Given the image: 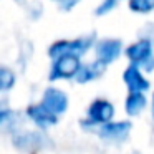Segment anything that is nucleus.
I'll list each match as a JSON object with an SVG mask.
<instances>
[{
	"mask_svg": "<svg viewBox=\"0 0 154 154\" xmlns=\"http://www.w3.org/2000/svg\"><path fill=\"white\" fill-rule=\"evenodd\" d=\"M81 68L80 58L75 53H65L61 57L57 58L53 68H51L50 73V80H58V78H73L78 75Z\"/></svg>",
	"mask_w": 154,
	"mask_h": 154,
	"instance_id": "1",
	"label": "nucleus"
},
{
	"mask_svg": "<svg viewBox=\"0 0 154 154\" xmlns=\"http://www.w3.org/2000/svg\"><path fill=\"white\" fill-rule=\"evenodd\" d=\"M45 108L53 111L55 114H61L66 111L68 108V96L63 91L57 90V88H48L43 93V101H42Z\"/></svg>",
	"mask_w": 154,
	"mask_h": 154,
	"instance_id": "2",
	"label": "nucleus"
},
{
	"mask_svg": "<svg viewBox=\"0 0 154 154\" xmlns=\"http://www.w3.org/2000/svg\"><path fill=\"white\" fill-rule=\"evenodd\" d=\"M88 116L93 123H109L114 116V108L106 100H96L91 103L90 109H88Z\"/></svg>",
	"mask_w": 154,
	"mask_h": 154,
	"instance_id": "3",
	"label": "nucleus"
},
{
	"mask_svg": "<svg viewBox=\"0 0 154 154\" xmlns=\"http://www.w3.org/2000/svg\"><path fill=\"white\" fill-rule=\"evenodd\" d=\"M151 53H152V48H151L149 40H141L126 48V57L136 65L147 63L151 60Z\"/></svg>",
	"mask_w": 154,
	"mask_h": 154,
	"instance_id": "4",
	"label": "nucleus"
},
{
	"mask_svg": "<svg viewBox=\"0 0 154 154\" xmlns=\"http://www.w3.org/2000/svg\"><path fill=\"white\" fill-rule=\"evenodd\" d=\"M121 53V42L119 40H103L96 45V57L103 63H111L114 61Z\"/></svg>",
	"mask_w": 154,
	"mask_h": 154,
	"instance_id": "5",
	"label": "nucleus"
},
{
	"mask_svg": "<svg viewBox=\"0 0 154 154\" xmlns=\"http://www.w3.org/2000/svg\"><path fill=\"white\" fill-rule=\"evenodd\" d=\"M123 80L126 83V86L129 88V91H146L149 88V81L141 75V71H139L136 63H133L124 71Z\"/></svg>",
	"mask_w": 154,
	"mask_h": 154,
	"instance_id": "6",
	"label": "nucleus"
},
{
	"mask_svg": "<svg viewBox=\"0 0 154 154\" xmlns=\"http://www.w3.org/2000/svg\"><path fill=\"white\" fill-rule=\"evenodd\" d=\"M27 114L40 128H48V126H53V124L57 123V114H55L53 111H50L48 108H45L43 104H33V106H28Z\"/></svg>",
	"mask_w": 154,
	"mask_h": 154,
	"instance_id": "7",
	"label": "nucleus"
},
{
	"mask_svg": "<svg viewBox=\"0 0 154 154\" xmlns=\"http://www.w3.org/2000/svg\"><path fill=\"white\" fill-rule=\"evenodd\" d=\"M131 123L128 121H121V123H104L103 128L100 129V136L106 137V139H126L128 134L131 131Z\"/></svg>",
	"mask_w": 154,
	"mask_h": 154,
	"instance_id": "8",
	"label": "nucleus"
},
{
	"mask_svg": "<svg viewBox=\"0 0 154 154\" xmlns=\"http://www.w3.org/2000/svg\"><path fill=\"white\" fill-rule=\"evenodd\" d=\"M104 68H106V63H103V61H100V60H96L94 63L86 65V66H81L80 71H78V75H76L78 83H86V81H90V80L98 78L104 71Z\"/></svg>",
	"mask_w": 154,
	"mask_h": 154,
	"instance_id": "9",
	"label": "nucleus"
},
{
	"mask_svg": "<svg viewBox=\"0 0 154 154\" xmlns=\"http://www.w3.org/2000/svg\"><path fill=\"white\" fill-rule=\"evenodd\" d=\"M146 108V96L143 91H131L126 100V113L131 116H137Z\"/></svg>",
	"mask_w": 154,
	"mask_h": 154,
	"instance_id": "10",
	"label": "nucleus"
},
{
	"mask_svg": "<svg viewBox=\"0 0 154 154\" xmlns=\"http://www.w3.org/2000/svg\"><path fill=\"white\" fill-rule=\"evenodd\" d=\"M14 85H15V75H14V71H10L8 68L4 66L2 70H0V90L7 91V90H10Z\"/></svg>",
	"mask_w": 154,
	"mask_h": 154,
	"instance_id": "11",
	"label": "nucleus"
},
{
	"mask_svg": "<svg viewBox=\"0 0 154 154\" xmlns=\"http://www.w3.org/2000/svg\"><path fill=\"white\" fill-rule=\"evenodd\" d=\"M154 7L152 0H129V8L133 12H139V14H147Z\"/></svg>",
	"mask_w": 154,
	"mask_h": 154,
	"instance_id": "12",
	"label": "nucleus"
},
{
	"mask_svg": "<svg viewBox=\"0 0 154 154\" xmlns=\"http://www.w3.org/2000/svg\"><path fill=\"white\" fill-rule=\"evenodd\" d=\"M116 2H118V0H104L103 4H101L100 7L96 8V12H94V14H96V15H104V14H108L111 8L116 7Z\"/></svg>",
	"mask_w": 154,
	"mask_h": 154,
	"instance_id": "13",
	"label": "nucleus"
},
{
	"mask_svg": "<svg viewBox=\"0 0 154 154\" xmlns=\"http://www.w3.org/2000/svg\"><path fill=\"white\" fill-rule=\"evenodd\" d=\"M152 113H154V96H152Z\"/></svg>",
	"mask_w": 154,
	"mask_h": 154,
	"instance_id": "14",
	"label": "nucleus"
},
{
	"mask_svg": "<svg viewBox=\"0 0 154 154\" xmlns=\"http://www.w3.org/2000/svg\"><path fill=\"white\" fill-rule=\"evenodd\" d=\"M152 4H154V0H152Z\"/></svg>",
	"mask_w": 154,
	"mask_h": 154,
	"instance_id": "15",
	"label": "nucleus"
}]
</instances>
